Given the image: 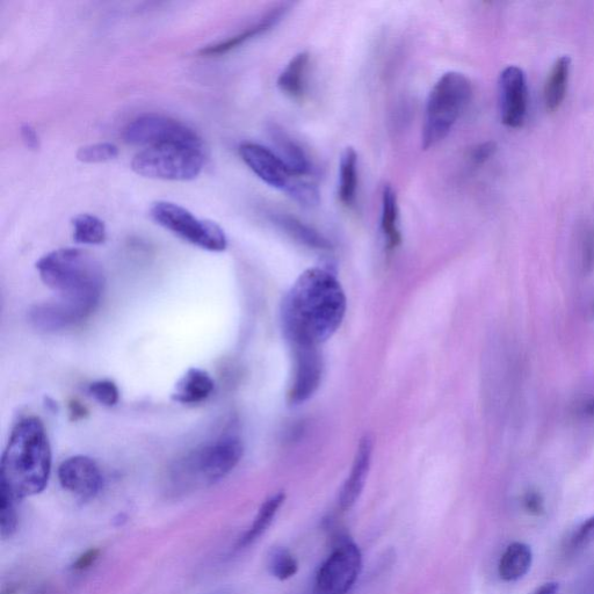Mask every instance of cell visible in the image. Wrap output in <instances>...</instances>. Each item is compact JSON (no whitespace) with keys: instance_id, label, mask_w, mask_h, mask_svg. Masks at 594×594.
Segmentation results:
<instances>
[{"instance_id":"obj_37","label":"cell","mask_w":594,"mask_h":594,"mask_svg":"<svg viewBox=\"0 0 594 594\" xmlns=\"http://www.w3.org/2000/svg\"><path fill=\"white\" fill-rule=\"evenodd\" d=\"M560 590L559 583L549 582L543 584L540 589L536 590L533 594H557Z\"/></svg>"},{"instance_id":"obj_25","label":"cell","mask_w":594,"mask_h":594,"mask_svg":"<svg viewBox=\"0 0 594 594\" xmlns=\"http://www.w3.org/2000/svg\"><path fill=\"white\" fill-rule=\"evenodd\" d=\"M74 239L78 244L100 245L105 243L107 230L105 223L99 217L91 214H81L72 220Z\"/></svg>"},{"instance_id":"obj_36","label":"cell","mask_w":594,"mask_h":594,"mask_svg":"<svg viewBox=\"0 0 594 594\" xmlns=\"http://www.w3.org/2000/svg\"><path fill=\"white\" fill-rule=\"evenodd\" d=\"M21 137H23L26 146L31 149L39 148V136L35 129L30 125L21 127Z\"/></svg>"},{"instance_id":"obj_22","label":"cell","mask_w":594,"mask_h":594,"mask_svg":"<svg viewBox=\"0 0 594 594\" xmlns=\"http://www.w3.org/2000/svg\"><path fill=\"white\" fill-rule=\"evenodd\" d=\"M358 154L352 147L340 156L338 197L345 206H352L357 197Z\"/></svg>"},{"instance_id":"obj_8","label":"cell","mask_w":594,"mask_h":594,"mask_svg":"<svg viewBox=\"0 0 594 594\" xmlns=\"http://www.w3.org/2000/svg\"><path fill=\"white\" fill-rule=\"evenodd\" d=\"M123 140L130 146L143 148L177 144L205 149L201 137L192 128L159 114L142 115L130 122L123 132Z\"/></svg>"},{"instance_id":"obj_33","label":"cell","mask_w":594,"mask_h":594,"mask_svg":"<svg viewBox=\"0 0 594 594\" xmlns=\"http://www.w3.org/2000/svg\"><path fill=\"white\" fill-rule=\"evenodd\" d=\"M523 506L525 511L530 513L531 516L541 517L542 514H545V501H543L540 492L536 490H528L526 492L523 496Z\"/></svg>"},{"instance_id":"obj_17","label":"cell","mask_w":594,"mask_h":594,"mask_svg":"<svg viewBox=\"0 0 594 594\" xmlns=\"http://www.w3.org/2000/svg\"><path fill=\"white\" fill-rule=\"evenodd\" d=\"M288 7L287 4L281 5L274 9L272 12L266 14V16L259 21L256 25H253L249 28H246L244 32L241 34L233 36L226 41L216 43L214 46H209L205 49L201 50L202 55L213 56V55H222L230 52L249 41L255 36L263 34L264 32L271 30V28L279 23L282 17L285 16Z\"/></svg>"},{"instance_id":"obj_7","label":"cell","mask_w":594,"mask_h":594,"mask_svg":"<svg viewBox=\"0 0 594 594\" xmlns=\"http://www.w3.org/2000/svg\"><path fill=\"white\" fill-rule=\"evenodd\" d=\"M150 216L158 226L200 249L222 252L228 248L227 235L219 224L198 219L190 210L173 202H155L150 208Z\"/></svg>"},{"instance_id":"obj_14","label":"cell","mask_w":594,"mask_h":594,"mask_svg":"<svg viewBox=\"0 0 594 594\" xmlns=\"http://www.w3.org/2000/svg\"><path fill=\"white\" fill-rule=\"evenodd\" d=\"M373 454V440L369 436L361 439L352 472L343 485L339 495V507L349 511L357 503L362 490L365 488L369 468H371Z\"/></svg>"},{"instance_id":"obj_23","label":"cell","mask_w":594,"mask_h":594,"mask_svg":"<svg viewBox=\"0 0 594 594\" xmlns=\"http://www.w3.org/2000/svg\"><path fill=\"white\" fill-rule=\"evenodd\" d=\"M285 499L286 495L284 492H279V494L268 498L267 501L260 506L257 516L255 520H253L248 532H246L238 541L239 549L249 547L259 538H262L263 534L268 530V527L272 525L280 507L285 503Z\"/></svg>"},{"instance_id":"obj_2","label":"cell","mask_w":594,"mask_h":594,"mask_svg":"<svg viewBox=\"0 0 594 594\" xmlns=\"http://www.w3.org/2000/svg\"><path fill=\"white\" fill-rule=\"evenodd\" d=\"M36 268L43 284L57 294L54 300L79 322L99 306L105 277L103 267L90 253L74 248L55 250L43 256Z\"/></svg>"},{"instance_id":"obj_30","label":"cell","mask_w":594,"mask_h":594,"mask_svg":"<svg viewBox=\"0 0 594 594\" xmlns=\"http://www.w3.org/2000/svg\"><path fill=\"white\" fill-rule=\"evenodd\" d=\"M90 394L105 407H114L120 400V391L117 385L110 380L93 382L89 388Z\"/></svg>"},{"instance_id":"obj_28","label":"cell","mask_w":594,"mask_h":594,"mask_svg":"<svg viewBox=\"0 0 594 594\" xmlns=\"http://www.w3.org/2000/svg\"><path fill=\"white\" fill-rule=\"evenodd\" d=\"M286 192L303 207H315L320 202V191L317 186L304 177H295Z\"/></svg>"},{"instance_id":"obj_35","label":"cell","mask_w":594,"mask_h":594,"mask_svg":"<svg viewBox=\"0 0 594 594\" xmlns=\"http://www.w3.org/2000/svg\"><path fill=\"white\" fill-rule=\"evenodd\" d=\"M497 151V146L495 142H485L478 144L472 151V155L470 158L473 159V162L476 164H483L495 155Z\"/></svg>"},{"instance_id":"obj_32","label":"cell","mask_w":594,"mask_h":594,"mask_svg":"<svg viewBox=\"0 0 594 594\" xmlns=\"http://www.w3.org/2000/svg\"><path fill=\"white\" fill-rule=\"evenodd\" d=\"M582 270L586 273L594 270V227L584 231L579 245Z\"/></svg>"},{"instance_id":"obj_19","label":"cell","mask_w":594,"mask_h":594,"mask_svg":"<svg viewBox=\"0 0 594 594\" xmlns=\"http://www.w3.org/2000/svg\"><path fill=\"white\" fill-rule=\"evenodd\" d=\"M310 56L302 52L293 57L278 78V88L292 99H301L306 93Z\"/></svg>"},{"instance_id":"obj_6","label":"cell","mask_w":594,"mask_h":594,"mask_svg":"<svg viewBox=\"0 0 594 594\" xmlns=\"http://www.w3.org/2000/svg\"><path fill=\"white\" fill-rule=\"evenodd\" d=\"M205 158V149L165 144L144 148L134 157L132 168L146 178L188 181L200 175Z\"/></svg>"},{"instance_id":"obj_3","label":"cell","mask_w":594,"mask_h":594,"mask_svg":"<svg viewBox=\"0 0 594 594\" xmlns=\"http://www.w3.org/2000/svg\"><path fill=\"white\" fill-rule=\"evenodd\" d=\"M52 472V448L45 425L28 417L14 427L0 465V489L16 499L41 494Z\"/></svg>"},{"instance_id":"obj_12","label":"cell","mask_w":594,"mask_h":594,"mask_svg":"<svg viewBox=\"0 0 594 594\" xmlns=\"http://www.w3.org/2000/svg\"><path fill=\"white\" fill-rule=\"evenodd\" d=\"M62 487L82 499H91L103 488V474L96 462L85 455L72 456L59 468Z\"/></svg>"},{"instance_id":"obj_29","label":"cell","mask_w":594,"mask_h":594,"mask_svg":"<svg viewBox=\"0 0 594 594\" xmlns=\"http://www.w3.org/2000/svg\"><path fill=\"white\" fill-rule=\"evenodd\" d=\"M119 155V149L113 143L91 144L78 150L77 159L83 163H106Z\"/></svg>"},{"instance_id":"obj_18","label":"cell","mask_w":594,"mask_h":594,"mask_svg":"<svg viewBox=\"0 0 594 594\" xmlns=\"http://www.w3.org/2000/svg\"><path fill=\"white\" fill-rule=\"evenodd\" d=\"M533 563V552L530 546L523 542H513L506 548L499 561V576L505 582H516L530 571Z\"/></svg>"},{"instance_id":"obj_9","label":"cell","mask_w":594,"mask_h":594,"mask_svg":"<svg viewBox=\"0 0 594 594\" xmlns=\"http://www.w3.org/2000/svg\"><path fill=\"white\" fill-rule=\"evenodd\" d=\"M361 568L359 547L350 541L340 543L317 572L315 594H346L356 584Z\"/></svg>"},{"instance_id":"obj_38","label":"cell","mask_w":594,"mask_h":594,"mask_svg":"<svg viewBox=\"0 0 594 594\" xmlns=\"http://www.w3.org/2000/svg\"><path fill=\"white\" fill-rule=\"evenodd\" d=\"M579 412H581V414L583 416L593 417L594 416V397L589 398V400H586L585 402H583L581 404V408H579Z\"/></svg>"},{"instance_id":"obj_31","label":"cell","mask_w":594,"mask_h":594,"mask_svg":"<svg viewBox=\"0 0 594 594\" xmlns=\"http://www.w3.org/2000/svg\"><path fill=\"white\" fill-rule=\"evenodd\" d=\"M593 541L594 514L589 519L583 521V523L576 528L575 532L572 533L569 540V549L572 550V552H578V550H582L591 545Z\"/></svg>"},{"instance_id":"obj_27","label":"cell","mask_w":594,"mask_h":594,"mask_svg":"<svg viewBox=\"0 0 594 594\" xmlns=\"http://www.w3.org/2000/svg\"><path fill=\"white\" fill-rule=\"evenodd\" d=\"M16 499L9 492L0 489V533L2 538L7 539L17 532L18 513Z\"/></svg>"},{"instance_id":"obj_16","label":"cell","mask_w":594,"mask_h":594,"mask_svg":"<svg viewBox=\"0 0 594 594\" xmlns=\"http://www.w3.org/2000/svg\"><path fill=\"white\" fill-rule=\"evenodd\" d=\"M214 388L212 376L204 369L191 368L177 382L172 400L181 404H198L206 401Z\"/></svg>"},{"instance_id":"obj_10","label":"cell","mask_w":594,"mask_h":594,"mask_svg":"<svg viewBox=\"0 0 594 594\" xmlns=\"http://www.w3.org/2000/svg\"><path fill=\"white\" fill-rule=\"evenodd\" d=\"M499 110L503 125L520 128L527 114L528 90L524 71L514 65L505 68L498 81Z\"/></svg>"},{"instance_id":"obj_24","label":"cell","mask_w":594,"mask_h":594,"mask_svg":"<svg viewBox=\"0 0 594 594\" xmlns=\"http://www.w3.org/2000/svg\"><path fill=\"white\" fill-rule=\"evenodd\" d=\"M275 223L285 231V233L295 241L308 246V248L318 250H329L331 249V243L329 239L325 238L322 234L318 233L317 230L307 226L300 220L295 219L291 215H278L275 216Z\"/></svg>"},{"instance_id":"obj_11","label":"cell","mask_w":594,"mask_h":594,"mask_svg":"<svg viewBox=\"0 0 594 594\" xmlns=\"http://www.w3.org/2000/svg\"><path fill=\"white\" fill-rule=\"evenodd\" d=\"M239 155L251 171L268 186L286 192L292 185L295 176L273 150L262 144L246 142L239 147Z\"/></svg>"},{"instance_id":"obj_39","label":"cell","mask_w":594,"mask_h":594,"mask_svg":"<svg viewBox=\"0 0 594 594\" xmlns=\"http://www.w3.org/2000/svg\"><path fill=\"white\" fill-rule=\"evenodd\" d=\"M33 594H63L59 589L55 588L54 585H43L40 589L36 590Z\"/></svg>"},{"instance_id":"obj_34","label":"cell","mask_w":594,"mask_h":594,"mask_svg":"<svg viewBox=\"0 0 594 594\" xmlns=\"http://www.w3.org/2000/svg\"><path fill=\"white\" fill-rule=\"evenodd\" d=\"M100 549L91 548L86 550L84 554L78 557V559L72 564L71 569L76 572H83L93 567L94 563L99 560Z\"/></svg>"},{"instance_id":"obj_1","label":"cell","mask_w":594,"mask_h":594,"mask_svg":"<svg viewBox=\"0 0 594 594\" xmlns=\"http://www.w3.org/2000/svg\"><path fill=\"white\" fill-rule=\"evenodd\" d=\"M346 296L335 275L310 268L296 280L282 306V323L294 347H317L342 325Z\"/></svg>"},{"instance_id":"obj_26","label":"cell","mask_w":594,"mask_h":594,"mask_svg":"<svg viewBox=\"0 0 594 594\" xmlns=\"http://www.w3.org/2000/svg\"><path fill=\"white\" fill-rule=\"evenodd\" d=\"M268 570L279 581H287L296 575L299 564L288 549L277 547L273 548L268 555Z\"/></svg>"},{"instance_id":"obj_5","label":"cell","mask_w":594,"mask_h":594,"mask_svg":"<svg viewBox=\"0 0 594 594\" xmlns=\"http://www.w3.org/2000/svg\"><path fill=\"white\" fill-rule=\"evenodd\" d=\"M473 96L472 83L460 72H447L434 84L427 99L422 146H437L451 133Z\"/></svg>"},{"instance_id":"obj_13","label":"cell","mask_w":594,"mask_h":594,"mask_svg":"<svg viewBox=\"0 0 594 594\" xmlns=\"http://www.w3.org/2000/svg\"><path fill=\"white\" fill-rule=\"evenodd\" d=\"M295 373L289 393L293 404L309 400L320 387L322 379V359L317 347H294Z\"/></svg>"},{"instance_id":"obj_21","label":"cell","mask_w":594,"mask_h":594,"mask_svg":"<svg viewBox=\"0 0 594 594\" xmlns=\"http://www.w3.org/2000/svg\"><path fill=\"white\" fill-rule=\"evenodd\" d=\"M381 230L389 249L401 244L400 209L396 192L390 185L383 186L382 190Z\"/></svg>"},{"instance_id":"obj_15","label":"cell","mask_w":594,"mask_h":594,"mask_svg":"<svg viewBox=\"0 0 594 594\" xmlns=\"http://www.w3.org/2000/svg\"><path fill=\"white\" fill-rule=\"evenodd\" d=\"M271 141L274 144V152L284 162L295 177H306L311 171L309 158L300 144H297L284 129L277 125L268 128Z\"/></svg>"},{"instance_id":"obj_20","label":"cell","mask_w":594,"mask_h":594,"mask_svg":"<svg viewBox=\"0 0 594 594\" xmlns=\"http://www.w3.org/2000/svg\"><path fill=\"white\" fill-rule=\"evenodd\" d=\"M571 60L562 56L553 65L545 86V104L547 111L556 112L567 96Z\"/></svg>"},{"instance_id":"obj_4","label":"cell","mask_w":594,"mask_h":594,"mask_svg":"<svg viewBox=\"0 0 594 594\" xmlns=\"http://www.w3.org/2000/svg\"><path fill=\"white\" fill-rule=\"evenodd\" d=\"M243 453L241 439L234 436L221 437L195 448L173 466V484L187 490L219 482L233 472Z\"/></svg>"}]
</instances>
